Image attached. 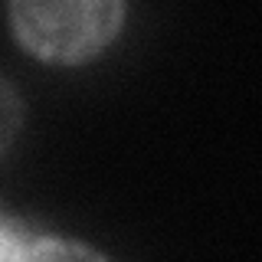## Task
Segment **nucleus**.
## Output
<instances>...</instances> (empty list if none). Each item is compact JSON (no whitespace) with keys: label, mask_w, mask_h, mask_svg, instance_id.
I'll list each match as a JSON object with an SVG mask.
<instances>
[{"label":"nucleus","mask_w":262,"mask_h":262,"mask_svg":"<svg viewBox=\"0 0 262 262\" xmlns=\"http://www.w3.org/2000/svg\"><path fill=\"white\" fill-rule=\"evenodd\" d=\"M10 27L36 59L79 66L115 43L125 27V0H10Z\"/></svg>","instance_id":"obj_1"},{"label":"nucleus","mask_w":262,"mask_h":262,"mask_svg":"<svg viewBox=\"0 0 262 262\" xmlns=\"http://www.w3.org/2000/svg\"><path fill=\"white\" fill-rule=\"evenodd\" d=\"M39 256H85L82 246H66L49 236H36L27 226L0 213V259H39Z\"/></svg>","instance_id":"obj_2"},{"label":"nucleus","mask_w":262,"mask_h":262,"mask_svg":"<svg viewBox=\"0 0 262 262\" xmlns=\"http://www.w3.org/2000/svg\"><path fill=\"white\" fill-rule=\"evenodd\" d=\"M23 118H27V108H23V98L20 92L0 76V158L10 151L13 138L20 135Z\"/></svg>","instance_id":"obj_3"}]
</instances>
